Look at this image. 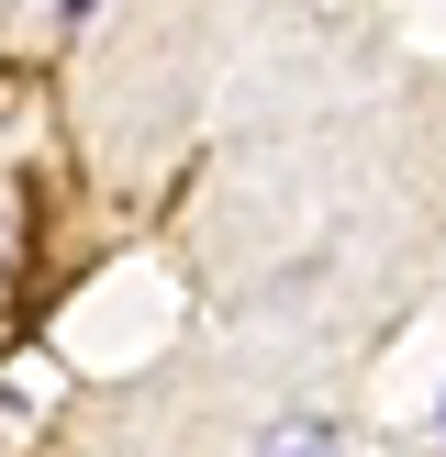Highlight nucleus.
<instances>
[{
	"label": "nucleus",
	"instance_id": "1",
	"mask_svg": "<svg viewBox=\"0 0 446 457\" xmlns=\"http://www.w3.org/2000/svg\"><path fill=\"white\" fill-rule=\"evenodd\" d=\"M257 457H346V436H334L324 413H290V424H268V446Z\"/></svg>",
	"mask_w": 446,
	"mask_h": 457
},
{
	"label": "nucleus",
	"instance_id": "2",
	"mask_svg": "<svg viewBox=\"0 0 446 457\" xmlns=\"http://www.w3.org/2000/svg\"><path fill=\"white\" fill-rule=\"evenodd\" d=\"M56 12H67V22H89V12H101V0H56Z\"/></svg>",
	"mask_w": 446,
	"mask_h": 457
}]
</instances>
